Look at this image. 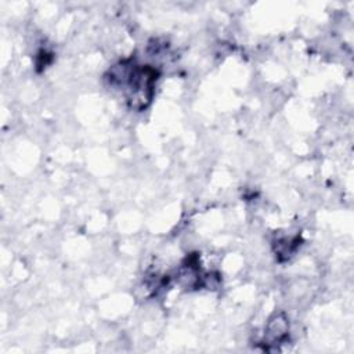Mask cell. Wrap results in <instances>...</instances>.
<instances>
[{"instance_id": "6da1fadb", "label": "cell", "mask_w": 354, "mask_h": 354, "mask_svg": "<svg viewBox=\"0 0 354 354\" xmlns=\"http://www.w3.org/2000/svg\"><path fill=\"white\" fill-rule=\"evenodd\" d=\"M158 71L151 65H138L131 59L120 61L108 72V82L112 87L120 88L129 105L137 111L145 109L153 97Z\"/></svg>"}, {"instance_id": "7a4b0ae2", "label": "cell", "mask_w": 354, "mask_h": 354, "mask_svg": "<svg viewBox=\"0 0 354 354\" xmlns=\"http://www.w3.org/2000/svg\"><path fill=\"white\" fill-rule=\"evenodd\" d=\"M289 335V322L285 314H274L266 328L264 333V346H279L282 344Z\"/></svg>"}]
</instances>
